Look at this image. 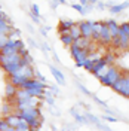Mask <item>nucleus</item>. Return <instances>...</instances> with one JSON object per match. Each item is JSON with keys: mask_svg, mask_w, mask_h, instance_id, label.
I'll return each mask as SVG.
<instances>
[{"mask_svg": "<svg viewBox=\"0 0 129 131\" xmlns=\"http://www.w3.org/2000/svg\"><path fill=\"white\" fill-rule=\"evenodd\" d=\"M102 25H104L102 21H94V24H92V39L94 40H99V34H101V30H102Z\"/></svg>", "mask_w": 129, "mask_h": 131, "instance_id": "8", "label": "nucleus"}, {"mask_svg": "<svg viewBox=\"0 0 129 131\" xmlns=\"http://www.w3.org/2000/svg\"><path fill=\"white\" fill-rule=\"evenodd\" d=\"M18 90H19V88H18L16 85H14L12 82H8V83H6V88H5V95H6V98L12 101V100L15 98Z\"/></svg>", "mask_w": 129, "mask_h": 131, "instance_id": "7", "label": "nucleus"}, {"mask_svg": "<svg viewBox=\"0 0 129 131\" xmlns=\"http://www.w3.org/2000/svg\"><path fill=\"white\" fill-rule=\"evenodd\" d=\"M9 39H12V40H18V39H19V30L14 28V30H12V33L9 34Z\"/></svg>", "mask_w": 129, "mask_h": 131, "instance_id": "26", "label": "nucleus"}, {"mask_svg": "<svg viewBox=\"0 0 129 131\" xmlns=\"http://www.w3.org/2000/svg\"><path fill=\"white\" fill-rule=\"evenodd\" d=\"M34 76H36V79H39L40 82H46V79H45V76H43V74H42L40 72H37V70H36V73H34Z\"/></svg>", "mask_w": 129, "mask_h": 131, "instance_id": "31", "label": "nucleus"}, {"mask_svg": "<svg viewBox=\"0 0 129 131\" xmlns=\"http://www.w3.org/2000/svg\"><path fill=\"white\" fill-rule=\"evenodd\" d=\"M49 30H50V27H49V25H46V27H42V28H40V34L46 37V34H48Z\"/></svg>", "mask_w": 129, "mask_h": 131, "instance_id": "32", "label": "nucleus"}, {"mask_svg": "<svg viewBox=\"0 0 129 131\" xmlns=\"http://www.w3.org/2000/svg\"><path fill=\"white\" fill-rule=\"evenodd\" d=\"M105 24L108 25V30H110V34H111V37H117L119 36V24L114 21V19H107L105 21Z\"/></svg>", "mask_w": 129, "mask_h": 131, "instance_id": "9", "label": "nucleus"}, {"mask_svg": "<svg viewBox=\"0 0 129 131\" xmlns=\"http://www.w3.org/2000/svg\"><path fill=\"white\" fill-rule=\"evenodd\" d=\"M76 127H77L76 124H67V125H65L67 131H74V130H76Z\"/></svg>", "mask_w": 129, "mask_h": 131, "instance_id": "34", "label": "nucleus"}, {"mask_svg": "<svg viewBox=\"0 0 129 131\" xmlns=\"http://www.w3.org/2000/svg\"><path fill=\"white\" fill-rule=\"evenodd\" d=\"M95 8H97L98 10H104L105 9V3H102V2H97V3H95Z\"/></svg>", "mask_w": 129, "mask_h": 131, "instance_id": "33", "label": "nucleus"}, {"mask_svg": "<svg viewBox=\"0 0 129 131\" xmlns=\"http://www.w3.org/2000/svg\"><path fill=\"white\" fill-rule=\"evenodd\" d=\"M77 88H79V90H80L83 94H86V95H92V92L86 90V86H85V85H82L80 82H77Z\"/></svg>", "mask_w": 129, "mask_h": 131, "instance_id": "28", "label": "nucleus"}, {"mask_svg": "<svg viewBox=\"0 0 129 131\" xmlns=\"http://www.w3.org/2000/svg\"><path fill=\"white\" fill-rule=\"evenodd\" d=\"M73 45H76L77 48L80 49H86L91 45V39H86V37H83V36H80V37H77V39H74V42H73Z\"/></svg>", "mask_w": 129, "mask_h": 131, "instance_id": "11", "label": "nucleus"}, {"mask_svg": "<svg viewBox=\"0 0 129 131\" xmlns=\"http://www.w3.org/2000/svg\"><path fill=\"white\" fill-rule=\"evenodd\" d=\"M10 128V125L8 124V121L5 118H0V131H8Z\"/></svg>", "mask_w": 129, "mask_h": 131, "instance_id": "22", "label": "nucleus"}, {"mask_svg": "<svg viewBox=\"0 0 129 131\" xmlns=\"http://www.w3.org/2000/svg\"><path fill=\"white\" fill-rule=\"evenodd\" d=\"M119 33H125L129 36V23H123L119 25Z\"/></svg>", "mask_w": 129, "mask_h": 131, "instance_id": "23", "label": "nucleus"}, {"mask_svg": "<svg viewBox=\"0 0 129 131\" xmlns=\"http://www.w3.org/2000/svg\"><path fill=\"white\" fill-rule=\"evenodd\" d=\"M43 121H45V119H43V116H40V118H36V119H31V121H30V127H31L33 130L36 131V130H40V127L42 125H43Z\"/></svg>", "mask_w": 129, "mask_h": 131, "instance_id": "16", "label": "nucleus"}, {"mask_svg": "<svg viewBox=\"0 0 129 131\" xmlns=\"http://www.w3.org/2000/svg\"><path fill=\"white\" fill-rule=\"evenodd\" d=\"M59 39H61V42L64 43L65 46H71L73 42H74V39L71 37V34H62V36H59Z\"/></svg>", "mask_w": 129, "mask_h": 131, "instance_id": "20", "label": "nucleus"}, {"mask_svg": "<svg viewBox=\"0 0 129 131\" xmlns=\"http://www.w3.org/2000/svg\"><path fill=\"white\" fill-rule=\"evenodd\" d=\"M102 119L107 122H117V118H114L111 115H102Z\"/></svg>", "mask_w": 129, "mask_h": 131, "instance_id": "29", "label": "nucleus"}, {"mask_svg": "<svg viewBox=\"0 0 129 131\" xmlns=\"http://www.w3.org/2000/svg\"><path fill=\"white\" fill-rule=\"evenodd\" d=\"M18 52H19V55H21V57H27V55H28V51H27V49H25V48L19 49Z\"/></svg>", "mask_w": 129, "mask_h": 131, "instance_id": "36", "label": "nucleus"}, {"mask_svg": "<svg viewBox=\"0 0 129 131\" xmlns=\"http://www.w3.org/2000/svg\"><path fill=\"white\" fill-rule=\"evenodd\" d=\"M31 19H33V23H34V24H40V19H39V16H34L31 14Z\"/></svg>", "mask_w": 129, "mask_h": 131, "instance_id": "38", "label": "nucleus"}, {"mask_svg": "<svg viewBox=\"0 0 129 131\" xmlns=\"http://www.w3.org/2000/svg\"><path fill=\"white\" fill-rule=\"evenodd\" d=\"M88 2H89V5H95L97 2H99V0H88Z\"/></svg>", "mask_w": 129, "mask_h": 131, "instance_id": "40", "label": "nucleus"}, {"mask_svg": "<svg viewBox=\"0 0 129 131\" xmlns=\"http://www.w3.org/2000/svg\"><path fill=\"white\" fill-rule=\"evenodd\" d=\"M92 24H94V21H80V23H79L83 37L92 39Z\"/></svg>", "mask_w": 129, "mask_h": 131, "instance_id": "3", "label": "nucleus"}, {"mask_svg": "<svg viewBox=\"0 0 129 131\" xmlns=\"http://www.w3.org/2000/svg\"><path fill=\"white\" fill-rule=\"evenodd\" d=\"M70 113L71 116L76 119V122L77 124H83V125H89V121L88 118L85 116V115L82 113V112H77V107H71V110H70Z\"/></svg>", "mask_w": 129, "mask_h": 131, "instance_id": "6", "label": "nucleus"}, {"mask_svg": "<svg viewBox=\"0 0 129 131\" xmlns=\"http://www.w3.org/2000/svg\"><path fill=\"white\" fill-rule=\"evenodd\" d=\"M111 40H113V37H111V34H110V30H108V25L104 23V25H102V30H101V34H99V40L102 45H110L111 43Z\"/></svg>", "mask_w": 129, "mask_h": 131, "instance_id": "4", "label": "nucleus"}, {"mask_svg": "<svg viewBox=\"0 0 129 131\" xmlns=\"http://www.w3.org/2000/svg\"><path fill=\"white\" fill-rule=\"evenodd\" d=\"M5 119L8 121V124L10 125V127H14V128H15L16 125L21 122V119H22V118H19V116L15 115V113H10V115H8V116H5Z\"/></svg>", "mask_w": 129, "mask_h": 131, "instance_id": "13", "label": "nucleus"}, {"mask_svg": "<svg viewBox=\"0 0 129 131\" xmlns=\"http://www.w3.org/2000/svg\"><path fill=\"white\" fill-rule=\"evenodd\" d=\"M40 48L43 49V51H50V48H49V45H46V43H45V45H42Z\"/></svg>", "mask_w": 129, "mask_h": 131, "instance_id": "39", "label": "nucleus"}, {"mask_svg": "<svg viewBox=\"0 0 129 131\" xmlns=\"http://www.w3.org/2000/svg\"><path fill=\"white\" fill-rule=\"evenodd\" d=\"M126 8H129V0L128 2H123V3H120V5H114V6H110V12L111 14H120L122 10H125Z\"/></svg>", "mask_w": 129, "mask_h": 131, "instance_id": "14", "label": "nucleus"}, {"mask_svg": "<svg viewBox=\"0 0 129 131\" xmlns=\"http://www.w3.org/2000/svg\"><path fill=\"white\" fill-rule=\"evenodd\" d=\"M49 70H50V73L54 74V78H55V81L58 82V85H61V86H65V85H67L62 72H59L55 66H49Z\"/></svg>", "mask_w": 129, "mask_h": 131, "instance_id": "5", "label": "nucleus"}, {"mask_svg": "<svg viewBox=\"0 0 129 131\" xmlns=\"http://www.w3.org/2000/svg\"><path fill=\"white\" fill-rule=\"evenodd\" d=\"M108 69H110V64H104L99 70H98L97 73H94V76H97L98 79H101V78H104L105 74L108 73Z\"/></svg>", "mask_w": 129, "mask_h": 131, "instance_id": "18", "label": "nucleus"}, {"mask_svg": "<svg viewBox=\"0 0 129 131\" xmlns=\"http://www.w3.org/2000/svg\"><path fill=\"white\" fill-rule=\"evenodd\" d=\"M70 34H71L73 39H77V37H80V36H82V30H80V25H79V23H76V24L70 28Z\"/></svg>", "mask_w": 129, "mask_h": 131, "instance_id": "17", "label": "nucleus"}, {"mask_svg": "<svg viewBox=\"0 0 129 131\" xmlns=\"http://www.w3.org/2000/svg\"><path fill=\"white\" fill-rule=\"evenodd\" d=\"M104 60L108 63V64H111V63H113V60H114V55L108 52V54H105V55H104Z\"/></svg>", "mask_w": 129, "mask_h": 131, "instance_id": "30", "label": "nucleus"}, {"mask_svg": "<svg viewBox=\"0 0 129 131\" xmlns=\"http://www.w3.org/2000/svg\"><path fill=\"white\" fill-rule=\"evenodd\" d=\"M15 130L16 131H34L31 127H30V124L27 122L25 119H21V122L15 127Z\"/></svg>", "mask_w": 129, "mask_h": 131, "instance_id": "15", "label": "nucleus"}, {"mask_svg": "<svg viewBox=\"0 0 129 131\" xmlns=\"http://www.w3.org/2000/svg\"><path fill=\"white\" fill-rule=\"evenodd\" d=\"M74 24L76 23L73 19H67V18H61V21H59V27L61 28H71Z\"/></svg>", "mask_w": 129, "mask_h": 131, "instance_id": "19", "label": "nucleus"}, {"mask_svg": "<svg viewBox=\"0 0 129 131\" xmlns=\"http://www.w3.org/2000/svg\"><path fill=\"white\" fill-rule=\"evenodd\" d=\"M36 131H40V130H36Z\"/></svg>", "mask_w": 129, "mask_h": 131, "instance_id": "41", "label": "nucleus"}, {"mask_svg": "<svg viewBox=\"0 0 129 131\" xmlns=\"http://www.w3.org/2000/svg\"><path fill=\"white\" fill-rule=\"evenodd\" d=\"M119 49H129V36L125 33H119Z\"/></svg>", "mask_w": 129, "mask_h": 131, "instance_id": "10", "label": "nucleus"}, {"mask_svg": "<svg viewBox=\"0 0 129 131\" xmlns=\"http://www.w3.org/2000/svg\"><path fill=\"white\" fill-rule=\"evenodd\" d=\"M116 92H119L120 95L123 97L129 98V76H122L120 79H117V81L113 83V86H111Z\"/></svg>", "mask_w": 129, "mask_h": 131, "instance_id": "2", "label": "nucleus"}, {"mask_svg": "<svg viewBox=\"0 0 129 131\" xmlns=\"http://www.w3.org/2000/svg\"><path fill=\"white\" fill-rule=\"evenodd\" d=\"M79 52H80V48H77L76 45H71V46H70V54H71L73 58L77 57V55H79Z\"/></svg>", "mask_w": 129, "mask_h": 131, "instance_id": "25", "label": "nucleus"}, {"mask_svg": "<svg viewBox=\"0 0 129 131\" xmlns=\"http://www.w3.org/2000/svg\"><path fill=\"white\" fill-rule=\"evenodd\" d=\"M15 112V107H14V104L10 103V101H5L3 103V106H2V115H3V118L5 116H8V115L14 113Z\"/></svg>", "mask_w": 129, "mask_h": 131, "instance_id": "12", "label": "nucleus"}, {"mask_svg": "<svg viewBox=\"0 0 129 131\" xmlns=\"http://www.w3.org/2000/svg\"><path fill=\"white\" fill-rule=\"evenodd\" d=\"M30 43H31V46H34V48H40V45H39V43H37V42L34 40V39H30Z\"/></svg>", "mask_w": 129, "mask_h": 131, "instance_id": "37", "label": "nucleus"}, {"mask_svg": "<svg viewBox=\"0 0 129 131\" xmlns=\"http://www.w3.org/2000/svg\"><path fill=\"white\" fill-rule=\"evenodd\" d=\"M45 98H46V103H48V104H49L50 107L55 106V100H54L52 97H45Z\"/></svg>", "mask_w": 129, "mask_h": 131, "instance_id": "35", "label": "nucleus"}, {"mask_svg": "<svg viewBox=\"0 0 129 131\" xmlns=\"http://www.w3.org/2000/svg\"><path fill=\"white\" fill-rule=\"evenodd\" d=\"M31 14L34 16H39L40 18V9H39V6L34 3V5H31Z\"/></svg>", "mask_w": 129, "mask_h": 131, "instance_id": "27", "label": "nucleus"}, {"mask_svg": "<svg viewBox=\"0 0 129 131\" xmlns=\"http://www.w3.org/2000/svg\"><path fill=\"white\" fill-rule=\"evenodd\" d=\"M9 42V36L8 34H3V33H0V49L3 48L6 43Z\"/></svg>", "mask_w": 129, "mask_h": 131, "instance_id": "24", "label": "nucleus"}, {"mask_svg": "<svg viewBox=\"0 0 129 131\" xmlns=\"http://www.w3.org/2000/svg\"><path fill=\"white\" fill-rule=\"evenodd\" d=\"M122 76H123V74H122L120 69H119V67H116V66H113V64H110L108 73L105 74L104 78H101L99 81H101V83H102V85L108 86V88H111L114 82L117 81V79H120Z\"/></svg>", "mask_w": 129, "mask_h": 131, "instance_id": "1", "label": "nucleus"}, {"mask_svg": "<svg viewBox=\"0 0 129 131\" xmlns=\"http://www.w3.org/2000/svg\"><path fill=\"white\" fill-rule=\"evenodd\" d=\"M70 6H71L73 9H76V10H77L79 14H82V15H86V14H88L86 8H85V6H82L80 3H73V5H70Z\"/></svg>", "mask_w": 129, "mask_h": 131, "instance_id": "21", "label": "nucleus"}]
</instances>
